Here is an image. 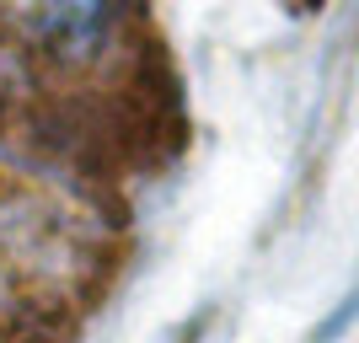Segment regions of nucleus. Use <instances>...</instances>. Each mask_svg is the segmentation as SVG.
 <instances>
[{"mask_svg":"<svg viewBox=\"0 0 359 343\" xmlns=\"http://www.w3.org/2000/svg\"><path fill=\"white\" fill-rule=\"evenodd\" d=\"M182 135L177 75L145 11H0V150L65 182L161 166Z\"/></svg>","mask_w":359,"mask_h":343,"instance_id":"f257e3e1","label":"nucleus"},{"mask_svg":"<svg viewBox=\"0 0 359 343\" xmlns=\"http://www.w3.org/2000/svg\"><path fill=\"white\" fill-rule=\"evenodd\" d=\"M113 274V220L81 182L0 166V343H60Z\"/></svg>","mask_w":359,"mask_h":343,"instance_id":"f03ea898","label":"nucleus"}]
</instances>
